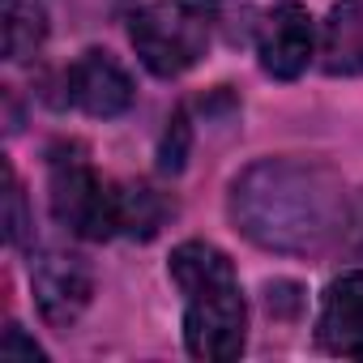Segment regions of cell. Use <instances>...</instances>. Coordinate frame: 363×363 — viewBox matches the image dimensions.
<instances>
[{"label": "cell", "mask_w": 363, "mask_h": 363, "mask_svg": "<svg viewBox=\"0 0 363 363\" xmlns=\"http://www.w3.org/2000/svg\"><path fill=\"white\" fill-rule=\"evenodd\" d=\"M218 0H150L128 22V39L154 77L189 73L214 43Z\"/></svg>", "instance_id": "3"}, {"label": "cell", "mask_w": 363, "mask_h": 363, "mask_svg": "<svg viewBox=\"0 0 363 363\" xmlns=\"http://www.w3.org/2000/svg\"><path fill=\"white\" fill-rule=\"evenodd\" d=\"M0 359H5V363H18V359H26V363H39L43 359V350L18 329V325H9L5 329V337H0Z\"/></svg>", "instance_id": "14"}, {"label": "cell", "mask_w": 363, "mask_h": 363, "mask_svg": "<svg viewBox=\"0 0 363 363\" xmlns=\"http://www.w3.org/2000/svg\"><path fill=\"white\" fill-rule=\"evenodd\" d=\"M48 197L65 231L82 240L116 235V193L94 175L82 145H56L48 154Z\"/></svg>", "instance_id": "4"}, {"label": "cell", "mask_w": 363, "mask_h": 363, "mask_svg": "<svg viewBox=\"0 0 363 363\" xmlns=\"http://www.w3.org/2000/svg\"><path fill=\"white\" fill-rule=\"evenodd\" d=\"M171 278L184 291V346L193 359L227 363L244 350L248 303L223 248L189 240L171 252Z\"/></svg>", "instance_id": "2"}, {"label": "cell", "mask_w": 363, "mask_h": 363, "mask_svg": "<svg viewBox=\"0 0 363 363\" xmlns=\"http://www.w3.org/2000/svg\"><path fill=\"white\" fill-rule=\"evenodd\" d=\"M5 235L13 248L26 244L30 235V218H26V197H22V184H18V175L13 167H5Z\"/></svg>", "instance_id": "13"}, {"label": "cell", "mask_w": 363, "mask_h": 363, "mask_svg": "<svg viewBox=\"0 0 363 363\" xmlns=\"http://www.w3.org/2000/svg\"><path fill=\"white\" fill-rule=\"evenodd\" d=\"M316 337L333 354H363V269L342 274L320 303Z\"/></svg>", "instance_id": "8"}, {"label": "cell", "mask_w": 363, "mask_h": 363, "mask_svg": "<svg viewBox=\"0 0 363 363\" xmlns=\"http://www.w3.org/2000/svg\"><path fill=\"white\" fill-rule=\"evenodd\" d=\"M162 218H167V201L154 189H145V184L116 189V231H124L133 240H154Z\"/></svg>", "instance_id": "11"}, {"label": "cell", "mask_w": 363, "mask_h": 363, "mask_svg": "<svg viewBox=\"0 0 363 363\" xmlns=\"http://www.w3.org/2000/svg\"><path fill=\"white\" fill-rule=\"evenodd\" d=\"M189 145H193V128L184 120V111H175L167 133H162V145H158V167L162 171H184V158H189Z\"/></svg>", "instance_id": "12"}, {"label": "cell", "mask_w": 363, "mask_h": 363, "mask_svg": "<svg viewBox=\"0 0 363 363\" xmlns=\"http://www.w3.org/2000/svg\"><path fill=\"white\" fill-rule=\"evenodd\" d=\"M320 69L329 77H363V0H342L320 30Z\"/></svg>", "instance_id": "9"}, {"label": "cell", "mask_w": 363, "mask_h": 363, "mask_svg": "<svg viewBox=\"0 0 363 363\" xmlns=\"http://www.w3.org/2000/svg\"><path fill=\"white\" fill-rule=\"evenodd\" d=\"M65 90H69V103L94 120H111V116H124L133 107V77L107 52H86L69 69Z\"/></svg>", "instance_id": "7"}, {"label": "cell", "mask_w": 363, "mask_h": 363, "mask_svg": "<svg viewBox=\"0 0 363 363\" xmlns=\"http://www.w3.org/2000/svg\"><path fill=\"white\" fill-rule=\"evenodd\" d=\"M231 223L269 252H320L346 227L342 175L312 158H261L244 167L227 197Z\"/></svg>", "instance_id": "1"}, {"label": "cell", "mask_w": 363, "mask_h": 363, "mask_svg": "<svg viewBox=\"0 0 363 363\" xmlns=\"http://www.w3.org/2000/svg\"><path fill=\"white\" fill-rule=\"evenodd\" d=\"M316 52V30L299 0H282L257 22V56L261 69L278 82H295Z\"/></svg>", "instance_id": "6"}, {"label": "cell", "mask_w": 363, "mask_h": 363, "mask_svg": "<svg viewBox=\"0 0 363 363\" xmlns=\"http://www.w3.org/2000/svg\"><path fill=\"white\" fill-rule=\"evenodd\" d=\"M43 39H48L43 0H5V56L22 65L43 48Z\"/></svg>", "instance_id": "10"}, {"label": "cell", "mask_w": 363, "mask_h": 363, "mask_svg": "<svg viewBox=\"0 0 363 363\" xmlns=\"http://www.w3.org/2000/svg\"><path fill=\"white\" fill-rule=\"evenodd\" d=\"M30 291L39 303V316L56 329H69L94 295V269L73 252H48L30 265Z\"/></svg>", "instance_id": "5"}]
</instances>
